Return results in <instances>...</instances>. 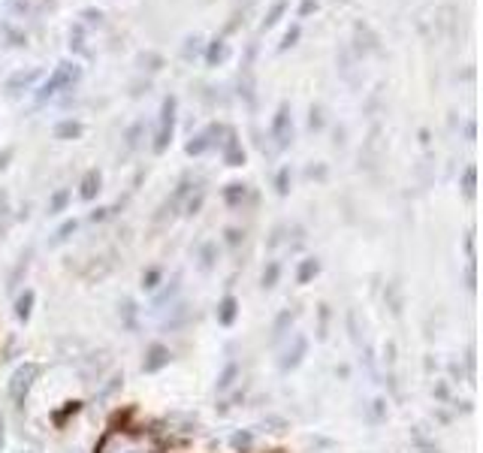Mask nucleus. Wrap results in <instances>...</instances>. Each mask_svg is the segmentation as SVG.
<instances>
[{"mask_svg": "<svg viewBox=\"0 0 483 453\" xmlns=\"http://www.w3.org/2000/svg\"><path fill=\"white\" fill-rule=\"evenodd\" d=\"M97 453H154V441L139 432H109Z\"/></svg>", "mask_w": 483, "mask_h": 453, "instance_id": "1", "label": "nucleus"}, {"mask_svg": "<svg viewBox=\"0 0 483 453\" xmlns=\"http://www.w3.org/2000/svg\"><path fill=\"white\" fill-rule=\"evenodd\" d=\"M39 372L43 369H39L37 362H25L22 369H15L13 381H9V396H13L15 405H25V399H27L30 387H34V381L39 378Z\"/></svg>", "mask_w": 483, "mask_h": 453, "instance_id": "2", "label": "nucleus"}, {"mask_svg": "<svg viewBox=\"0 0 483 453\" xmlns=\"http://www.w3.org/2000/svg\"><path fill=\"white\" fill-rule=\"evenodd\" d=\"M302 354H305V339H302V336H296L293 339V350H284V360H281V369H293L296 366V362L302 360Z\"/></svg>", "mask_w": 483, "mask_h": 453, "instance_id": "3", "label": "nucleus"}, {"mask_svg": "<svg viewBox=\"0 0 483 453\" xmlns=\"http://www.w3.org/2000/svg\"><path fill=\"white\" fill-rule=\"evenodd\" d=\"M148 357L151 360H145V372H157L160 366H166V362H169V350L164 345H154L148 350Z\"/></svg>", "mask_w": 483, "mask_h": 453, "instance_id": "4", "label": "nucleus"}, {"mask_svg": "<svg viewBox=\"0 0 483 453\" xmlns=\"http://www.w3.org/2000/svg\"><path fill=\"white\" fill-rule=\"evenodd\" d=\"M30 306H34V290H25V296H18V306H15V315L27 320L30 317Z\"/></svg>", "mask_w": 483, "mask_h": 453, "instance_id": "5", "label": "nucleus"}, {"mask_svg": "<svg viewBox=\"0 0 483 453\" xmlns=\"http://www.w3.org/2000/svg\"><path fill=\"white\" fill-rule=\"evenodd\" d=\"M233 317H236V299L227 296L224 306H220V324H233Z\"/></svg>", "mask_w": 483, "mask_h": 453, "instance_id": "6", "label": "nucleus"}, {"mask_svg": "<svg viewBox=\"0 0 483 453\" xmlns=\"http://www.w3.org/2000/svg\"><path fill=\"white\" fill-rule=\"evenodd\" d=\"M317 272V263L315 260H305V263H302V269H299V284H305V281L311 278Z\"/></svg>", "mask_w": 483, "mask_h": 453, "instance_id": "7", "label": "nucleus"}, {"mask_svg": "<svg viewBox=\"0 0 483 453\" xmlns=\"http://www.w3.org/2000/svg\"><path fill=\"white\" fill-rule=\"evenodd\" d=\"M236 372H239V366H236V362H230V366H227V372H224V375H220V390H227L230 384H233V378H236Z\"/></svg>", "mask_w": 483, "mask_h": 453, "instance_id": "8", "label": "nucleus"}, {"mask_svg": "<svg viewBox=\"0 0 483 453\" xmlns=\"http://www.w3.org/2000/svg\"><path fill=\"white\" fill-rule=\"evenodd\" d=\"M275 278H278V266L272 263V266L263 272V287H272V284H275Z\"/></svg>", "mask_w": 483, "mask_h": 453, "instance_id": "9", "label": "nucleus"}, {"mask_svg": "<svg viewBox=\"0 0 483 453\" xmlns=\"http://www.w3.org/2000/svg\"><path fill=\"white\" fill-rule=\"evenodd\" d=\"M0 447H4V414H0Z\"/></svg>", "mask_w": 483, "mask_h": 453, "instance_id": "10", "label": "nucleus"}]
</instances>
